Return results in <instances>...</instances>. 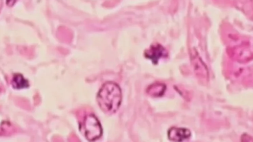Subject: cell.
<instances>
[{"instance_id": "8992f818", "label": "cell", "mask_w": 253, "mask_h": 142, "mask_svg": "<svg viewBox=\"0 0 253 142\" xmlns=\"http://www.w3.org/2000/svg\"><path fill=\"white\" fill-rule=\"evenodd\" d=\"M12 85L13 88L18 89L27 88L29 86L28 80L20 74L14 75Z\"/></svg>"}, {"instance_id": "52a82bcc", "label": "cell", "mask_w": 253, "mask_h": 142, "mask_svg": "<svg viewBox=\"0 0 253 142\" xmlns=\"http://www.w3.org/2000/svg\"><path fill=\"white\" fill-rule=\"evenodd\" d=\"M17 1V0H7V3L9 6H13Z\"/></svg>"}, {"instance_id": "7a4b0ae2", "label": "cell", "mask_w": 253, "mask_h": 142, "mask_svg": "<svg viewBox=\"0 0 253 142\" xmlns=\"http://www.w3.org/2000/svg\"><path fill=\"white\" fill-rule=\"evenodd\" d=\"M79 128L87 139L90 141L99 138L103 134L102 126L93 114L85 116L80 123Z\"/></svg>"}, {"instance_id": "5b68a950", "label": "cell", "mask_w": 253, "mask_h": 142, "mask_svg": "<svg viewBox=\"0 0 253 142\" xmlns=\"http://www.w3.org/2000/svg\"><path fill=\"white\" fill-rule=\"evenodd\" d=\"M165 90L166 86L164 84L156 83L148 87L147 92L152 97H160L163 96Z\"/></svg>"}, {"instance_id": "277c9868", "label": "cell", "mask_w": 253, "mask_h": 142, "mask_svg": "<svg viewBox=\"0 0 253 142\" xmlns=\"http://www.w3.org/2000/svg\"><path fill=\"white\" fill-rule=\"evenodd\" d=\"M190 136V130L186 128L173 127L168 131V137L173 141H184L189 139Z\"/></svg>"}, {"instance_id": "3957f363", "label": "cell", "mask_w": 253, "mask_h": 142, "mask_svg": "<svg viewBox=\"0 0 253 142\" xmlns=\"http://www.w3.org/2000/svg\"><path fill=\"white\" fill-rule=\"evenodd\" d=\"M167 53L164 47L159 44L152 45L145 52V56L154 64H157L162 58L167 57Z\"/></svg>"}, {"instance_id": "6da1fadb", "label": "cell", "mask_w": 253, "mask_h": 142, "mask_svg": "<svg viewBox=\"0 0 253 142\" xmlns=\"http://www.w3.org/2000/svg\"><path fill=\"white\" fill-rule=\"evenodd\" d=\"M96 100L103 111L107 114H114L118 110L121 103V90L116 83L108 82L99 90Z\"/></svg>"}]
</instances>
